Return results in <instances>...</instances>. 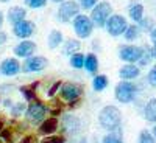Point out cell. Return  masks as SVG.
<instances>
[{
    "instance_id": "6da1fadb",
    "label": "cell",
    "mask_w": 156,
    "mask_h": 143,
    "mask_svg": "<svg viewBox=\"0 0 156 143\" xmlns=\"http://www.w3.org/2000/svg\"><path fill=\"white\" fill-rule=\"evenodd\" d=\"M98 121L108 131H117L120 126V121H122L120 111L115 106H105L98 115Z\"/></svg>"
},
{
    "instance_id": "7a4b0ae2",
    "label": "cell",
    "mask_w": 156,
    "mask_h": 143,
    "mask_svg": "<svg viewBox=\"0 0 156 143\" xmlns=\"http://www.w3.org/2000/svg\"><path fill=\"white\" fill-rule=\"evenodd\" d=\"M73 28L76 31V34L80 37H89L90 33H92V28H94V23L87 16H83V14H76L75 19H73Z\"/></svg>"
},
{
    "instance_id": "3957f363",
    "label": "cell",
    "mask_w": 156,
    "mask_h": 143,
    "mask_svg": "<svg viewBox=\"0 0 156 143\" xmlns=\"http://www.w3.org/2000/svg\"><path fill=\"white\" fill-rule=\"evenodd\" d=\"M109 14H111V5L106 3V2H101L94 8L90 20H92V23H95L97 27H103V25L106 23Z\"/></svg>"
},
{
    "instance_id": "277c9868",
    "label": "cell",
    "mask_w": 156,
    "mask_h": 143,
    "mask_svg": "<svg viewBox=\"0 0 156 143\" xmlns=\"http://www.w3.org/2000/svg\"><path fill=\"white\" fill-rule=\"evenodd\" d=\"M134 94H136V86L128 81H122L115 87V98L120 103H129L134 98Z\"/></svg>"
},
{
    "instance_id": "5b68a950",
    "label": "cell",
    "mask_w": 156,
    "mask_h": 143,
    "mask_svg": "<svg viewBox=\"0 0 156 143\" xmlns=\"http://www.w3.org/2000/svg\"><path fill=\"white\" fill-rule=\"evenodd\" d=\"M105 25H106V30H108V33L111 36L122 34L126 30V27H128L123 16H111V17H108V20H106Z\"/></svg>"
},
{
    "instance_id": "8992f818",
    "label": "cell",
    "mask_w": 156,
    "mask_h": 143,
    "mask_svg": "<svg viewBox=\"0 0 156 143\" xmlns=\"http://www.w3.org/2000/svg\"><path fill=\"white\" fill-rule=\"evenodd\" d=\"M78 11H80V6L76 2H64L58 9V17L62 22H70L72 17L78 14Z\"/></svg>"
},
{
    "instance_id": "52a82bcc",
    "label": "cell",
    "mask_w": 156,
    "mask_h": 143,
    "mask_svg": "<svg viewBox=\"0 0 156 143\" xmlns=\"http://www.w3.org/2000/svg\"><path fill=\"white\" fill-rule=\"evenodd\" d=\"M45 112H47V107L42 104V103L34 101V103H31V104L28 106V109H27V118L30 121H33V123L41 121L44 117H45Z\"/></svg>"
},
{
    "instance_id": "ba28073f",
    "label": "cell",
    "mask_w": 156,
    "mask_h": 143,
    "mask_svg": "<svg viewBox=\"0 0 156 143\" xmlns=\"http://www.w3.org/2000/svg\"><path fill=\"white\" fill-rule=\"evenodd\" d=\"M61 95L64 100L67 101H75L78 100V97L81 95V87L78 84H73V83H66V84H61Z\"/></svg>"
},
{
    "instance_id": "9c48e42d",
    "label": "cell",
    "mask_w": 156,
    "mask_h": 143,
    "mask_svg": "<svg viewBox=\"0 0 156 143\" xmlns=\"http://www.w3.org/2000/svg\"><path fill=\"white\" fill-rule=\"evenodd\" d=\"M34 31V23L30 22V20H20L17 23H14V34L20 39H25V37H30Z\"/></svg>"
},
{
    "instance_id": "30bf717a",
    "label": "cell",
    "mask_w": 156,
    "mask_h": 143,
    "mask_svg": "<svg viewBox=\"0 0 156 143\" xmlns=\"http://www.w3.org/2000/svg\"><path fill=\"white\" fill-rule=\"evenodd\" d=\"M47 67V59L42 56H34V58H28L25 61L23 70L25 72H41Z\"/></svg>"
},
{
    "instance_id": "8fae6325",
    "label": "cell",
    "mask_w": 156,
    "mask_h": 143,
    "mask_svg": "<svg viewBox=\"0 0 156 143\" xmlns=\"http://www.w3.org/2000/svg\"><path fill=\"white\" fill-rule=\"evenodd\" d=\"M142 51H144V50L139 48V47H129V45H126V47L120 48V58L123 61H128V62H134V61H139Z\"/></svg>"
},
{
    "instance_id": "7c38bea8",
    "label": "cell",
    "mask_w": 156,
    "mask_h": 143,
    "mask_svg": "<svg viewBox=\"0 0 156 143\" xmlns=\"http://www.w3.org/2000/svg\"><path fill=\"white\" fill-rule=\"evenodd\" d=\"M19 70H20V64H19V61H16L14 58L5 59V61L2 62V66H0V72H2L3 75H6V76L16 75V73H19Z\"/></svg>"
},
{
    "instance_id": "4fadbf2b",
    "label": "cell",
    "mask_w": 156,
    "mask_h": 143,
    "mask_svg": "<svg viewBox=\"0 0 156 143\" xmlns=\"http://www.w3.org/2000/svg\"><path fill=\"white\" fill-rule=\"evenodd\" d=\"M36 50V44L31 42V41H22L19 45H16L14 48V53L17 56H22V58H30Z\"/></svg>"
},
{
    "instance_id": "5bb4252c",
    "label": "cell",
    "mask_w": 156,
    "mask_h": 143,
    "mask_svg": "<svg viewBox=\"0 0 156 143\" xmlns=\"http://www.w3.org/2000/svg\"><path fill=\"white\" fill-rule=\"evenodd\" d=\"M25 16H27V11H25L22 6H14V8H11L8 11V20L11 23H17V22L23 20Z\"/></svg>"
},
{
    "instance_id": "9a60e30c",
    "label": "cell",
    "mask_w": 156,
    "mask_h": 143,
    "mask_svg": "<svg viewBox=\"0 0 156 143\" xmlns=\"http://www.w3.org/2000/svg\"><path fill=\"white\" fill-rule=\"evenodd\" d=\"M56 129H58V120H56V118H47V120L41 124L39 131H41V134L48 135V134H53Z\"/></svg>"
},
{
    "instance_id": "2e32d148",
    "label": "cell",
    "mask_w": 156,
    "mask_h": 143,
    "mask_svg": "<svg viewBox=\"0 0 156 143\" xmlns=\"http://www.w3.org/2000/svg\"><path fill=\"white\" fill-rule=\"evenodd\" d=\"M139 76V69L136 66H125L120 69V78L123 80H134Z\"/></svg>"
},
{
    "instance_id": "e0dca14e",
    "label": "cell",
    "mask_w": 156,
    "mask_h": 143,
    "mask_svg": "<svg viewBox=\"0 0 156 143\" xmlns=\"http://www.w3.org/2000/svg\"><path fill=\"white\" fill-rule=\"evenodd\" d=\"M64 129H66L67 132H76L78 128H80V121H78L75 117L72 115H66L64 117Z\"/></svg>"
},
{
    "instance_id": "ac0fdd59",
    "label": "cell",
    "mask_w": 156,
    "mask_h": 143,
    "mask_svg": "<svg viewBox=\"0 0 156 143\" xmlns=\"http://www.w3.org/2000/svg\"><path fill=\"white\" fill-rule=\"evenodd\" d=\"M145 118L151 123H156V98L150 100L145 106Z\"/></svg>"
},
{
    "instance_id": "d6986e66",
    "label": "cell",
    "mask_w": 156,
    "mask_h": 143,
    "mask_svg": "<svg viewBox=\"0 0 156 143\" xmlns=\"http://www.w3.org/2000/svg\"><path fill=\"white\" fill-rule=\"evenodd\" d=\"M61 42H62V34H61V31L53 30V31L50 33V36H48V47L53 50V48L59 47Z\"/></svg>"
},
{
    "instance_id": "ffe728a7",
    "label": "cell",
    "mask_w": 156,
    "mask_h": 143,
    "mask_svg": "<svg viewBox=\"0 0 156 143\" xmlns=\"http://www.w3.org/2000/svg\"><path fill=\"white\" fill-rule=\"evenodd\" d=\"M83 67H84L87 72H90V73L97 72V67H98L97 58H95L94 55H87V56L84 58V64H83Z\"/></svg>"
},
{
    "instance_id": "44dd1931",
    "label": "cell",
    "mask_w": 156,
    "mask_h": 143,
    "mask_svg": "<svg viewBox=\"0 0 156 143\" xmlns=\"http://www.w3.org/2000/svg\"><path fill=\"white\" fill-rule=\"evenodd\" d=\"M129 16H131L133 20L136 22H140L142 20V16H144V6L142 5H133L131 8H129Z\"/></svg>"
},
{
    "instance_id": "7402d4cb",
    "label": "cell",
    "mask_w": 156,
    "mask_h": 143,
    "mask_svg": "<svg viewBox=\"0 0 156 143\" xmlns=\"http://www.w3.org/2000/svg\"><path fill=\"white\" fill-rule=\"evenodd\" d=\"M80 42L76 41V39H70V41H67L66 42V47H64V53L66 55H72V53H75V51H78L80 50Z\"/></svg>"
},
{
    "instance_id": "603a6c76",
    "label": "cell",
    "mask_w": 156,
    "mask_h": 143,
    "mask_svg": "<svg viewBox=\"0 0 156 143\" xmlns=\"http://www.w3.org/2000/svg\"><path fill=\"white\" fill-rule=\"evenodd\" d=\"M106 86H108V78L106 76L98 75V76L94 78V89L95 90H98V92H100V90H103Z\"/></svg>"
},
{
    "instance_id": "cb8c5ba5",
    "label": "cell",
    "mask_w": 156,
    "mask_h": 143,
    "mask_svg": "<svg viewBox=\"0 0 156 143\" xmlns=\"http://www.w3.org/2000/svg\"><path fill=\"white\" fill-rule=\"evenodd\" d=\"M70 64H72V67H75V69H81V67H83V64H84V56L80 55V53L72 55V58H70Z\"/></svg>"
},
{
    "instance_id": "d4e9b609",
    "label": "cell",
    "mask_w": 156,
    "mask_h": 143,
    "mask_svg": "<svg viewBox=\"0 0 156 143\" xmlns=\"http://www.w3.org/2000/svg\"><path fill=\"white\" fill-rule=\"evenodd\" d=\"M103 143H123L120 132H111L103 138Z\"/></svg>"
},
{
    "instance_id": "484cf974",
    "label": "cell",
    "mask_w": 156,
    "mask_h": 143,
    "mask_svg": "<svg viewBox=\"0 0 156 143\" xmlns=\"http://www.w3.org/2000/svg\"><path fill=\"white\" fill-rule=\"evenodd\" d=\"M123 33H125V37L128 39V41H133V39H136V37H137L139 30H137V27L131 25V27H126V30H125Z\"/></svg>"
},
{
    "instance_id": "4316f807",
    "label": "cell",
    "mask_w": 156,
    "mask_h": 143,
    "mask_svg": "<svg viewBox=\"0 0 156 143\" xmlns=\"http://www.w3.org/2000/svg\"><path fill=\"white\" fill-rule=\"evenodd\" d=\"M139 143H154V138L148 131H142L139 135Z\"/></svg>"
},
{
    "instance_id": "83f0119b",
    "label": "cell",
    "mask_w": 156,
    "mask_h": 143,
    "mask_svg": "<svg viewBox=\"0 0 156 143\" xmlns=\"http://www.w3.org/2000/svg\"><path fill=\"white\" fill-rule=\"evenodd\" d=\"M47 3V0H25V5L30 8H42Z\"/></svg>"
},
{
    "instance_id": "f1b7e54d",
    "label": "cell",
    "mask_w": 156,
    "mask_h": 143,
    "mask_svg": "<svg viewBox=\"0 0 156 143\" xmlns=\"http://www.w3.org/2000/svg\"><path fill=\"white\" fill-rule=\"evenodd\" d=\"M20 92L25 95V98L27 100H34L36 97H34V89H31V87H20Z\"/></svg>"
},
{
    "instance_id": "f546056e",
    "label": "cell",
    "mask_w": 156,
    "mask_h": 143,
    "mask_svg": "<svg viewBox=\"0 0 156 143\" xmlns=\"http://www.w3.org/2000/svg\"><path fill=\"white\" fill-rule=\"evenodd\" d=\"M151 59V51H142V55L139 58V64L140 66H147Z\"/></svg>"
},
{
    "instance_id": "4dcf8cb0",
    "label": "cell",
    "mask_w": 156,
    "mask_h": 143,
    "mask_svg": "<svg viewBox=\"0 0 156 143\" xmlns=\"http://www.w3.org/2000/svg\"><path fill=\"white\" fill-rule=\"evenodd\" d=\"M25 111V104H23V103H17V104L14 106V107H12V115H14V117H19V115H22V112Z\"/></svg>"
},
{
    "instance_id": "1f68e13d",
    "label": "cell",
    "mask_w": 156,
    "mask_h": 143,
    "mask_svg": "<svg viewBox=\"0 0 156 143\" xmlns=\"http://www.w3.org/2000/svg\"><path fill=\"white\" fill-rule=\"evenodd\" d=\"M0 135H2V138L6 141V143H12V132L9 131V129H2V131H0Z\"/></svg>"
},
{
    "instance_id": "d6a6232c",
    "label": "cell",
    "mask_w": 156,
    "mask_h": 143,
    "mask_svg": "<svg viewBox=\"0 0 156 143\" xmlns=\"http://www.w3.org/2000/svg\"><path fill=\"white\" fill-rule=\"evenodd\" d=\"M41 143H64V137H58V135H55V137H47V138H44Z\"/></svg>"
},
{
    "instance_id": "836d02e7",
    "label": "cell",
    "mask_w": 156,
    "mask_h": 143,
    "mask_svg": "<svg viewBox=\"0 0 156 143\" xmlns=\"http://www.w3.org/2000/svg\"><path fill=\"white\" fill-rule=\"evenodd\" d=\"M80 2V5L84 8V9H89V8H92L95 3H97V0H78Z\"/></svg>"
},
{
    "instance_id": "e575fe53",
    "label": "cell",
    "mask_w": 156,
    "mask_h": 143,
    "mask_svg": "<svg viewBox=\"0 0 156 143\" xmlns=\"http://www.w3.org/2000/svg\"><path fill=\"white\" fill-rule=\"evenodd\" d=\"M148 81H150L151 86L156 87V66H154V67L150 70V73H148Z\"/></svg>"
},
{
    "instance_id": "d590c367",
    "label": "cell",
    "mask_w": 156,
    "mask_h": 143,
    "mask_svg": "<svg viewBox=\"0 0 156 143\" xmlns=\"http://www.w3.org/2000/svg\"><path fill=\"white\" fill-rule=\"evenodd\" d=\"M59 87H61V83H59V81H56L53 86L50 87V90H48V97H53V95L56 94V90H58Z\"/></svg>"
},
{
    "instance_id": "8d00e7d4",
    "label": "cell",
    "mask_w": 156,
    "mask_h": 143,
    "mask_svg": "<svg viewBox=\"0 0 156 143\" xmlns=\"http://www.w3.org/2000/svg\"><path fill=\"white\" fill-rule=\"evenodd\" d=\"M20 143H37V138L36 135H27L20 140Z\"/></svg>"
},
{
    "instance_id": "74e56055",
    "label": "cell",
    "mask_w": 156,
    "mask_h": 143,
    "mask_svg": "<svg viewBox=\"0 0 156 143\" xmlns=\"http://www.w3.org/2000/svg\"><path fill=\"white\" fill-rule=\"evenodd\" d=\"M6 41V34L5 33H2V31H0V44H3Z\"/></svg>"
},
{
    "instance_id": "f35d334b",
    "label": "cell",
    "mask_w": 156,
    "mask_h": 143,
    "mask_svg": "<svg viewBox=\"0 0 156 143\" xmlns=\"http://www.w3.org/2000/svg\"><path fill=\"white\" fill-rule=\"evenodd\" d=\"M151 41H153V44L156 45V28L151 31Z\"/></svg>"
},
{
    "instance_id": "ab89813d",
    "label": "cell",
    "mask_w": 156,
    "mask_h": 143,
    "mask_svg": "<svg viewBox=\"0 0 156 143\" xmlns=\"http://www.w3.org/2000/svg\"><path fill=\"white\" fill-rule=\"evenodd\" d=\"M150 27V20H142V28H148Z\"/></svg>"
},
{
    "instance_id": "60d3db41",
    "label": "cell",
    "mask_w": 156,
    "mask_h": 143,
    "mask_svg": "<svg viewBox=\"0 0 156 143\" xmlns=\"http://www.w3.org/2000/svg\"><path fill=\"white\" fill-rule=\"evenodd\" d=\"M151 56H153V58L156 59V45H154V48L151 50Z\"/></svg>"
},
{
    "instance_id": "b9f144b4",
    "label": "cell",
    "mask_w": 156,
    "mask_h": 143,
    "mask_svg": "<svg viewBox=\"0 0 156 143\" xmlns=\"http://www.w3.org/2000/svg\"><path fill=\"white\" fill-rule=\"evenodd\" d=\"M3 23V14H2V11H0V25Z\"/></svg>"
},
{
    "instance_id": "7bdbcfd3",
    "label": "cell",
    "mask_w": 156,
    "mask_h": 143,
    "mask_svg": "<svg viewBox=\"0 0 156 143\" xmlns=\"http://www.w3.org/2000/svg\"><path fill=\"white\" fill-rule=\"evenodd\" d=\"M2 129H3V121L0 120V131H2Z\"/></svg>"
},
{
    "instance_id": "ee69618b",
    "label": "cell",
    "mask_w": 156,
    "mask_h": 143,
    "mask_svg": "<svg viewBox=\"0 0 156 143\" xmlns=\"http://www.w3.org/2000/svg\"><path fill=\"white\" fill-rule=\"evenodd\" d=\"M53 2H56V3H59V2H64V0H53Z\"/></svg>"
},
{
    "instance_id": "f6af8a7d",
    "label": "cell",
    "mask_w": 156,
    "mask_h": 143,
    "mask_svg": "<svg viewBox=\"0 0 156 143\" xmlns=\"http://www.w3.org/2000/svg\"><path fill=\"white\" fill-rule=\"evenodd\" d=\"M153 132H154V135H156V126L153 128Z\"/></svg>"
},
{
    "instance_id": "bcb514c9",
    "label": "cell",
    "mask_w": 156,
    "mask_h": 143,
    "mask_svg": "<svg viewBox=\"0 0 156 143\" xmlns=\"http://www.w3.org/2000/svg\"><path fill=\"white\" fill-rule=\"evenodd\" d=\"M0 2H3V3H5V2H9V0H0Z\"/></svg>"
},
{
    "instance_id": "7dc6e473",
    "label": "cell",
    "mask_w": 156,
    "mask_h": 143,
    "mask_svg": "<svg viewBox=\"0 0 156 143\" xmlns=\"http://www.w3.org/2000/svg\"><path fill=\"white\" fill-rule=\"evenodd\" d=\"M80 143H87V141H86V140H81V141H80Z\"/></svg>"
}]
</instances>
